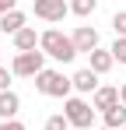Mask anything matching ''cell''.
I'll list each match as a JSON object with an SVG mask.
<instances>
[{
    "instance_id": "1",
    "label": "cell",
    "mask_w": 126,
    "mask_h": 130,
    "mask_svg": "<svg viewBox=\"0 0 126 130\" xmlns=\"http://www.w3.org/2000/svg\"><path fill=\"white\" fill-rule=\"evenodd\" d=\"M39 49L46 53V56L60 60V63H70V60H77L74 39H70V35H63L60 28H46V32L39 35Z\"/></svg>"
},
{
    "instance_id": "2",
    "label": "cell",
    "mask_w": 126,
    "mask_h": 130,
    "mask_svg": "<svg viewBox=\"0 0 126 130\" xmlns=\"http://www.w3.org/2000/svg\"><path fill=\"white\" fill-rule=\"evenodd\" d=\"M32 85H35V91L46 95V99H70V91H74L70 77H67L63 70H53V67L39 70V74L32 77Z\"/></svg>"
},
{
    "instance_id": "3",
    "label": "cell",
    "mask_w": 126,
    "mask_h": 130,
    "mask_svg": "<svg viewBox=\"0 0 126 130\" xmlns=\"http://www.w3.org/2000/svg\"><path fill=\"white\" fill-rule=\"evenodd\" d=\"M63 116H67L70 130H88L91 123H95V109H91V102H88L84 95L63 99Z\"/></svg>"
},
{
    "instance_id": "4",
    "label": "cell",
    "mask_w": 126,
    "mask_h": 130,
    "mask_svg": "<svg viewBox=\"0 0 126 130\" xmlns=\"http://www.w3.org/2000/svg\"><path fill=\"white\" fill-rule=\"evenodd\" d=\"M39 70H46V53H42V49L14 53V60H11V74H14V77H35Z\"/></svg>"
},
{
    "instance_id": "5",
    "label": "cell",
    "mask_w": 126,
    "mask_h": 130,
    "mask_svg": "<svg viewBox=\"0 0 126 130\" xmlns=\"http://www.w3.org/2000/svg\"><path fill=\"white\" fill-rule=\"evenodd\" d=\"M32 11H35V18L56 25V21H63V18L70 14V4H67V0H35Z\"/></svg>"
},
{
    "instance_id": "6",
    "label": "cell",
    "mask_w": 126,
    "mask_h": 130,
    "mask_svg": "<svg viewBox=\"0 0 126 130\" xmlns=\"http://www.w3.org/2000/svg\"><path fill=\"white\" fill-rule=\"evenodd\" d=\"M70 39H74L77 56H81V53H91V49H98V28H95V25H77Z\"/></svg>"
},
{
    "instance_id": "7",
    "label": "cell",
    "mask_w": 126,
    "mask_h": 130,
    "mask_svg": "<svg viewBox=\"0 0 126 130\" xmlns=\"http://www.w3.org/2000/svg\"><path fill=\"white\" fill-rule=\"evenodd\" d=\"M119 102V88H112V85H98V91L91 95V109L95 112H105V109H112Z\"/></svg>"
},
{
    "instance_id": "8",
    "label": "cell",
    "mask_w": 126,
    "mask_h": 130,
    "mask_svg": "<svg viewBox=\"0 0 126 130\" xmlns=\"http://www.w3.org/2000/svg\"><path fill=\"white\" fill-rule=\"evenodd\" d=\"M70 85H74L77 95H95V91H98V74L84 67V70H77V74L70 77Z\"/></svg>"
},
{
    "instance_id": "9",
    "label": "cell",
    "mask_w": 126,
    "mask_h": 130,
    "mask_svg": "<svg viewBox=\"0 0 126 130\" xmlns=\"http://www.w3.org/2000/svg\"><path fill=\"white\" fill-rule=\"evenodd\" d=\"M112 67H116V60H112V53H109V49H102V46H98V49H91V53H88V70H95L98 77H102V74H109Z\"/></svg>"
},
{
    "instance_id": "10",
    "label": "cell",
    "mask_w": 126,
    "mask_h": 130,
    "mask_svg": "<svg viewBox=\"0 0 126 130\" xmlns=\"http://www.w3.org/2000/svg\"><path fill=\"white\" fill-rule=\"evenodd\" d=\"M18 112H21V95L14 88L0 91V120H18Z\"/></svg>"
},
{
    "instance_id": "11",
    "label": "cell",
    "mask_w": 126,
    "mask_h": 130,
    "mask_svg": "<svg viewBox=\"0 0 126 130\" xmlns=\"http://www.w3.org/2000/svg\"><path fill=\"white\" fill-rule=\"evenodd\" d=\"M25 25H28V14L14 7V11H7V14L0 18V32H4V35H18Z\"/></svg>"
},
{
    "instance_id": "12",
    "label": "cell",
    "mask_w": 126,
    "mask_h": 130,
    "mask_svg": "<svg viewBox=\"0 0 126 130\" xmlns=\"http://www.w3.org/2000/svg\"><path fill=\"white\" fill-rule=\"evenodd\" d=\"M11 39H14V49H18V53H32V49H39V32L28 28V25L21 28L18 35H11Z\"/></svg>"
},
{
    "instance_id": "13",
    "label": "cell",
    "mask_w": 126,
    "mask_h": 130,
    "mask_svg": "<svg viewBox=\"0 0 126 130\" xmlns=\"http://www.w3.org/2000/svg\"><path fill=\"white\" fill-rule=\"evenodd\" d=\"M102 127H109V130H123L126 127V106L123 102H116L112 109L102 112Z\"/></svg>"
},
{
    "instance_id": "14",
    "label": "cell",
    "mask_w": 126,
    "mask_h": 130,
    "mask_svg": "<svg viewBox=\"0 0 126 130\" xmlns=\"http://www.w3.org/2000/svg\"><path fill=\"white\" fill-rule=\"evenodd\" d=\"M98 11V0H70V14H77V18H91Z\"/></svg>"
},
{
    "instance_id": "15",
    "label": "cell",
    "mask_w": 126,
    "mask_h": 130,
    "mask_svg": "<svg viewBox=\"0 0 126 130\" xmlns=\"http://www.w3.org/2000/svg\"><path fill=\"white\" fill-rule=\"evenodd\" d=\"M112 32H116V39H126V11L112 14Z\"/></svg>"
},
{
    "instance_id": "16",
    "label": "cell",
    "mask_w": 126,
    "mask_h": 130,
    "mask_svg": "<svg viewBox=\"0 0 126 130\" xmlns=\"http://www.w3.org/2000/svg\"><path fill=\"white\" fill-rule=\"evenodd\" d=\"M109 53H112L116 63H126V39H116V42L109 46Z\"/></svg>"
},
{
    "instance_id": "17",
    "label": "cell",
    "mask_w": 126,
    "mask_h": 130,
    "mask_svg": "<svg viewBox=\"0 0 126 130\" xmlns=\"http://www.w3.org/2000/svg\"><path fill=\"white\" fill-rule=\"evenodd\" d=\"M46 130H70V123H67V116H63V112H56V116H49V120H46Z\"/></svg>"
},
{
    "instance_id": "18",
    "label": "cell",
    "mask_w": 126,
    "mask_h": 130,
    "mask_svg": "<svg viewBox=\"0 0 126 130\" xmlns=\"http://www.w3.org/2000/svg\"><path fill=\"white\" fill-rule=\"evenodd\" d=\"M11 81H14L11 67H4V63H0V91H7V88H11Z\"/></svg>"
},
{
    "instance_id": "19",
    "label": "cell",
    "mask_w": 126,
    "mask_h": 130,
    "mask_svg": "<svg viewBox=\"0 0 126 130\" xmlns=\"http://www.w3.org/2000/svg\"><path fill=\"white\" fill-rule=\"evenodd\" d=\"M0 130H28L21 120H0Z\"/></svg>"
},
{
    "instance_id": "20",
    "label": "cell",
    "mask_w": 126,
    "mask_h": 130,
    "mask_svg": "<svg viewBox=\"0 0 126 130\" xmlns=\"http://www.w3.org/2000/svg\"><path fill=\"white\" fill-rule=\"evenodd\" d=\"M14 7H18V0H0V18H4L7 11H14Z\"/></svg>"
},
{
    "instance_id": "21",
    "label": "cell",
    "mask_w": 126,
    "mask_h": 130,
    "mask_svg": "<svg viewBox=\"0 0 126 130\" xmlns=\"http://www.w3.org/2000/svg\"><path fill=\"white\" fill-rule=\"evenodd\" d=\"M119 102H123V106H126V85L119 88Z\"/></svg>"
},
{
    "instance_id": "22",
    "label": "cell",
    "mask_w": 126,
    "mask_h": 130,
    "mask_svg": "<svg viewBox=\"0 0 126 130\" xmlns=\"http://www.w3.org/2000/svg\"><path fill=\"white\" fill-rule=\"evenodd\" d=\"M95 130H109V127H95Z\"/></svg>"
},
{
    "instance_id": "23",
    "label": "cell",
    "mask_w": 126,
    "mask_h": 130,
    "mask_svg": "<svg viewBox=\"0 0 126 130\" xmlns=\"http://www.w3.org/2000/svg\"><path fill=\"white\" fill-rule=\"evenodd\" d=\"M123 130H126V127H123Z\"/></svg>"
}]
</instances>
